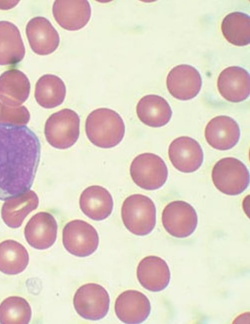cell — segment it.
<instances>
[{"mask_svg": "<svg viewBox=\"0 0 250 324\" xmlns=\"http://www.w3.org/2000/svg\"><path fill=\"white\" fill-rule=\"evenodd\" d=\"M40 157V140L31 129L0 122V200L31 187Z\"/></svg>", "mask_w": 250, "mask_h": 324, "instance_id": "obj_1", "label": "cell"}, {"mask_svg": "<svg viewBox=\"0 0 250 324\" xmlns=\"http://www.w3.org/2000/svg\"><path fill=\"white\" fill-rule=\"evenodd\" d=\"M86 136L96 146L110 148L119 144L125 134L121 116L115 111L101 108L92 111L85 124Z\"/></svg>", "mask_w": 250, "mask_h": 324, "instance_id": "obj_2", "label": "cell"}, {"mask_svg": "<svg viewBox=\"0 0 250 324\" xmlns=\"http://www.w3.org/2000/svg\"><path fill=\"white\" fill-rule=\"evenodd\" d=\"M121 216L125 226L130 232L136 235H146L155 226L156 207L148 197L140 194H132L124 200Z\"/></svg>", "mask_w": 250, "mask_h": 324, "instance_id": "obj_3", "label": "cell"}, {"mask_svg": "<svg viewBox=\"0 0 250 324\" xmlns=\"http://www.w3.org/2000/svg\"><path fill=\"white\" fill-rule=\"evenodd\" d=\"M80 118L74 111L63 109L52 114L47 119L44 134L53 147L65 149L72 146L80 135Z\"/></svg>", "mask_w": 250, "mask_h": 324, "instance_id": "obj_4", "label": "cell"}, {"mask_svg": "<svg viewBox=\"0 0 250 324\" xmlns=\"http://www.w3.org/2000/svg\"><path fill=\"white\" fill-rule=\"evenodd\" d=\"M211 178L216 188L228 195L240 194L249 185L248 168L241 161L233 157L218 161L212 168Z\"/></svg>", "mask_w": 250, "mask_h": 324, "instance_id": "obj_5", "label": "cell"}, {"mask_svg": "<svg viewBox=\"0 0 250 324\" xmlns=\"http://www.w3.org/2000/svg\"><path fill=\"white\" fill-rule=\"evenodd\" d=\"M130 174L137 185L145 190H154L165 184L168 170L160 156L152 153H144L137 156L132 161Z\"/></svg>", "mask_w": 250, "mask_h": 324, "instance_id": "obj_6", "label": "cell"}, {"mask_svg": "<svg viewBox=\"0 0 250 324\" xmlns=\"http://www.w3.org/2000/svg\"><path fill=\"white\" fill-rule=\"evenodd\" d=\"M98 233L90 224L80 219L67 223L62 230V244L70 254L78 257H86L97 249Z\"/></svg>", "mask_w": 250, "mask_h": 324, "instance_id": "obj_7", "label": "cell"}, {"mask_svg": "<svg viewBox=\"0 0 250 324\" xmlns=\"http://www.w3.org/2000/svg\"><path fill=\"white\" fill-rule=\"evenodd\" d=\"M110 303L108 293L100 284L89 283L80 287L73 297V305L82 318L96 321L107 314Z\"/></svg>", "mask_w": 250, "mask_h": 324, "instance_id": "obj_8", "label": "cell"}, {"mask_svg": "<svg viewBox=\"0 0 250 324\" xmlns=\"http://www.w3.org/2000/svg\"><path fill=\"white\" fill-rule=\"evenodd\" d=\"M162 222L170 235L177 238H185L195 230L198 217L191 205L184 201H174L164 208Z\"/></svg>", "mask_w": 250, "mask_h": 324, "instance_id": "obj_9", "label": "cell"}, {"mask_svg": "<svg viewBox=\"0 0 250 324\" xmlns=\"http://www.w3.org/2000/svg\"><path fill=\"white\" fill-rule=\"evenodd\" d=\"M202 83L199 71L187 64L174 67L168 72L166 79L169 93L180 100H188L195 97L201 89Z\"/></svg>", "mask_w": 250, "mask_h": 324, "instance_id": "obj_10", "label": "cell"}, {"mask_svg": "<svg viewBox=\"0 0 250 324\" xmlns=\"http://www.w3.org/2000/svg\"><path fill=\"white\" fill-rule=\"evenodd\" d=\"M168 154L173 166L184 173L196 171L203 162V152L200 145L188 136L175 139L169 144Z\"/></svg>", "mask_w": 250, "mask_h": 324, "instance_id": "obj_11", "label": "cell"}, {"mask_svg": "<svg viewBox=\"0 0 250 324\" xmlns=\"http://www.w3.org/2000/svg\"><path fill=\"white\" fill-rule=\"evenodd\" d=\"M115 312L120 321L125 324H140L148 317L151 305L142 292L128 290L120 294L115 303Z\"/></svg>", "mask_w": 250, "mask_h": 324, "instance_id": "obj_12", "label": "cell"}, {"mask_svg": "<svg viewBox=\"0 0 250 324\" xmlns=\"http://www.w3.org/2000/svg\"><path fill=\"white\" fill-rule=\"evenodd\" d=\"M58 225L49 212H40L34 215L24 228V236L31 247L45 250L51 247L57 238Z\"/></svg>", "mask_w": 250, "mask_h": 324, "instance_id": "obj_13", "label": "cell"}, {"mask_svg": "<svg viewBox=\"0 0 250 324\" xmlns=\"http://www.w3.org/2000/svg\"><path fill=\"white\" fill-rule=\"evenodd\" d=\"M218 90L221 96L231 102H239L250 95V74L239 66H230L219 74L217 82Z\"/></svg>", "mask_w": 250, "mask_h": 324, "instance_id": "obj_14", "label": "cell"}, {"mask_svg": "<svg viewBox=\"0 0 250 324\" xmlns=\"http://www.w3.org/2000/svg\"><path fill=\"white\" fill-rule=\"evenodd\" d=\"M240 137L237 123L227 116H219L211 119L205 129L208 143L219 150L230 149L236 145Z\"/></svg>", "mask_w": 250, "mask_h": 324, "instance_id": "obj_15", "label": "cell"}, {"mask_svg": "<svg viewBox=\"0 0 250 324\" xmlns=\"http://www.w3.org/2000/svg\"><path fill=\"white\" fill-rule=\"evenodd\" d=\"M52 12L57 23L70 31L78 30L88 22L91 16V7L86 0H55Z\"/></svg>", "mask_w": 250, "mask_h": 324, "instance_id": "obj_16", "label": "cell"}, {"mask_svg": "<svg viewBox=\"0 0 250 324\" xmlns=\"http://www.w3.org/2000/svg\"><path fill=\"white\" fill-rule=\"evenodd\" d=\"M26 34L31 49L37 54H51L59 45L58 32L44 17H36L30 20L26 26Z\"/></svg>", "mask_w": 250, "mask_h": 324, "instance_id": "obj_17", "label": "cell"}, {"mask_svg": "<svg viewBox=\"0 0 250 324\" xmlns=\"http://www.w3.org/2000/svg\"><path fill=\"white\" fill-rule=\"evenodd\" d=\"M137 277L141 285L151 292H159L168 285L170 272L162 258L149 255L143 258L137 268Z\"/></svg>", "mask_w": 250, "mask_h": 324, "instance_id": "obj_18", "label": "cell"}, {"mask_svg": "<svg viewBox=\"0 0 250 324\" xmlns=\"http://www.w3.org/2000/svg\"><path fill=\"white\" fill-rule=\"evenodd\" d=\"M79 204L82 212L95 221L107 218L113 208L111 194L105 188L98 185L85 188L80 195Z\"/></svg>", "mask_w": 250, "mask_h": 324, "instance_id": "obj_19", "label": "cell"}, {"mask_svg": "<svg viewBox=\"0 0 250 324\" xmlns=\"http://www.w3.org/2000/svg\"><path fill=\"white\" fill-rule=\"evenodd\" d=\"M30 90L28 78L18 69L7 70L0 76V99L5 105H21L28 97Z\"/></svg>", "mask_w": 250, "mask_h": 324, "instance_id": "obj_20", "label": "cell"}, {"mask_svg": "<svg viewBox=\"0 0 250 324\" xmlns=\"http://www.w3.org/2000/svg\"><path fill=\"white\" fill-rule=\"evenodd\" d=\"M136 113L141 122L152 127L165 126L172 116L167 101L156 94H148L141 98L136 106Z\"/></svg>", "mask_w": 250, "mask_h": 324, "instance_id": "obj_21", "label": "cell"}, {"mask_svg": "<svg viewBox=\"0 0 250 324\" xmlns=\"http://www.w3.org/2000/svg\"><path fill=\"white\" fill-rule=\"evenodd\" d=\"M39 198L33 190H29L5 200L1 210V218L9 227H20L26 217L38 207Z\"/></svg>", "mask_w": 250, "mask_h": 324, "instance_id": "obj_22", "label": "cell"}, {"mask_svg": "<svg viewBox=\"0 0 250 324\" xmlns=\"http://www.w3.org/2000/svg\"><path fill=\"white\" fill-rule=\"evenodd\" d=\"M25 50L18 28L8 21H0V65L16 64L23 58Z\"/></svg>", "mask_w": 250, "mask_h": 324, "instance_id": "obj_23", "label": "cell"}, {"mask_svg": "<svg viewBox=\"0 0 250 324\" xmlns=\"http://www.w3.org/2000/svg\"><path fill=\"white\" fill-rule=\"evenodd\" d=\"M65 95L64 83L58 76L43 75L36 83L35 97L38 104L44 108L51 109L60 105Z\"/></svg>", "mask_w": 250, "mask_h": 324, "instance_id": "obj_24", "label": "cell"}, {"mask_svg": "<svg viewBox=\"0 0 250 324\" xmlns=\"http://www.w3.org/2000/svg\"><path fill=\"white\" fill-rule=\"evenodd\" d=\"M29 262L25 248L14 240H6L0 243V271L10 275L23 271Z\"/></svg>", "mask_w": 250, "mask_h": 324, "instance_id": "obj_25", "label": "cell"}, {"mask_svg": "<svg viewBox=\"0 0 250 324\" xmlns=\"http://www.w3.org/2000/svg\"><path fill=\"white\" fill-rule=\"evenodd\" d=\"M221 29L225 38L236 46H245L250 43V18L241 12H233L222 20Z\"/></svg>", "mask_w": 250, "mask_h": 324, "instance_id": "obj_26", "label": "cell"}, {"mask_svg": "<svg viewBox=\"0 0 250 324\" xmlns=\"http://www.w3.org/2000/svg\"><path fill=\"white\" fill-rule=\"evenodd\" d=\"M31 309L26 300L19 296H11L0 304V324H27L31 317Z\"/></svg>", "mask_w": 250, "mask_h": 324, "instance_id": "obj_27", "label": "cell"}, {"mask_svg": "<svg viewBox=\"0 0 250 324\" xmlns=\"http://www.w3.org/2000/svg\"><path fill=\"white\" fill-rule=\"evenodd\" d=\"M30 119V114L25 106L10 107L1 103L0 122L16 125H25Z\"/></svg>", "mask_w": 250, "mask_h": 324, "instance_id": "obj_28", "label": "cell"}, {"mask_svg": "<svg viewBox=\"0 0 250 324\" xmlns=\"http://www.w3.org/2000/svg\"><path fill=\"white\" fill-rule=\"evenodd\" d=\"M19 0H0V9L7 10L15 6Z\"/></svg>", "mask_w": 250, "mask_h": 324, "instance_id": "obj_29", "label": "cell"}, {"mask_svg": "<svg viewBox=\"0 0 250 324\" xmlns=\"http://www.w3.org/2000/svg\"><path fill=\"white\" fill-rule=\"evenodd\" d=\"M0 105H1V103L0 102Z\"/></svg>", "mask_w": 250, "mask_h": 324, "instance_id": "obj_30", "label": "cell"}]
</instances>
